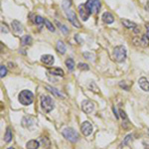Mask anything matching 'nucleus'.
<instances>
[{
  "label": "nucleus",
  "instance_id": "26",
  "mask_svg": "<svg viewBox=\"0 0 149 149\" xmlns=\"http://www.w3.org/2000/svg\"><path fill=\"white\" fill-rule=\"evenodd\" d=\"M132 139H133V137H132L131 134H129V135H127L126 137L124 138V140H123L122 142V145H128L129 143H130V141H132Z\"/></svg>",
  "mask_w": 149,
  "mask_h": 149
},
{
  "label": "nucleus",
  "instance_id": "13",
  "mask_svg": "<svg viewBox=\"0 0 149 149\" xmlns=\"http://www.w3.org/2000/svg\"><path fill=\"white\" fill-rule=\"evenodd\" d=\"M12 29L14 30V32L17 33V34H20V33L23 32V27L21 25V23L17 20L12 21Z\"/></svg>",
  "mask_w": 149,
  "mask_h": 149
},
{
  "label": "nucleus",
  "instance_id": "31",
  "mask_svg": "<svg viewBox=\"0 0 149 149\" xmlns=\"http://www.w3.org/2000/svg\"><path fill=\"white\" fill-rule=\"evenodd\" d=\"M44 21H45V19L42 18L41 16H36V17H35L34 22H35V24H37V25H41Z\"/></svg>",
  "mask_w": 149,
  "mask_h": 149
},
{
  "label": "nucleus",
  "instance_id": "20",
  "mask_svg": "<svg viewBox=\"0 0 149 149\" xmlns=\"http://www.w3.org/2000/svg\"><path fill=\"white\" fill-rule=\"evenodd\" d=\"M57 51L61 54H65L66 53V46L63 43L62 41H58L57 42Z\"/></svg>",
  "mask_w": 149,
  "mask_h": 149
},
{
  "label": "nucleus",
  "instance_id": "9",
  "mask_svg": "<svg viewBox=\"0 0 149 149\" xmlns=\"http://www.w3.org/2000/svg\"><path fill=\"white\" fill-rule=\"evenodd\" d=\"M81 130L85 136H89L91 135L92 132H93V125H92L89 121H85V122L82 123Z\"/></svg>",
  "mask_w": 149,
  "mask_h": 149
},
{
  "label": "nucleus",
  "instance_id": "10",
  "mask_svg": "<svg viewBox=\"0 0 149 149\" xmlns=\"http://www.w3.org/2000/svg\"><path fill=\"white\" fill-rule=\"evenodd\" d=\"M102 19L106 24H112L113 21H114V17H113V15L110 12H104L102 16Z\"/></svg>",
  "mask_w": 149,
  "mask_h": 149
},
{
  "label": "nucleus",
  "instance_id": "12",
  "mask_svg": "<svg viewBox=\"0 0 149 149\" xmlns=\"http://www.w3.org/2000/svg\"><path fill=\"white\" fill-rule=\"evenodd\" d=\"M41 62L45 65H53L55 62V59L52 55H43L41 57Z\"/></svg>",
  "mask_w": 149,
  "mask_h": 149
},
{
  "label": "nucleus",
  "instance_id": "8",
  "mask_svg": "<svg viewBox=\"0 0 149 149\" xmlns=\"http://www.w3.org/2000/svg\"><path fill=\"white\" fill-rule=\"evenodd\" d=\"M79 13L80 15H81L82 19H83L84 21H87L88 19L90 18V16H91V12H90V10L88 9V7L86 6V3L85 4H81V5L79 6Z\"/></svg>",
  "mask_w": 149,
  "mask_h": 149
},
{
  "label": "nucleus",
  "instance_id": "7",
  "mask_svg": "<svg viewBox=\"0 0 149 149\" xmlns=\"http://www.w3.org/2000/svg\"><path fill=\"white\" fill-rule=\"evenodd\" d=\"M82 110H83V112L85 113H87V114L92 113L94 110V102H92L91 100H84V102H82Z\"/></svg>",
  "mask_w": 149,
  "mask_h": 149
},
{
  "label": "nucleus",
  "instance_id": "34",
  "mask_svg": "<svg viewBox=\"0 0 149 149\" xmlns=\"http://www.w3.org/2000/svg\"><path fill=\"white\" fill-rule=\"evenodd\" d=\"M119 86H120V87L122 88V89H124L125 91H128V90H129V88L127 87L126 85H125L124 82H120V83H119Z\"/></svg>",
  "mask_w": 149,
  "mask_h": 149
},
{
  "label": "nucleus",
  "instance_id": "6",
  "mask_svg": "<svg viewBox=\"0 0 149 149\" xmlns=\"http://www.w3.org/2000/svg\"><path fill=\"white\" fill-rule=\"evenodd\" d=\"M66 14H67V16H68L69 21H70L75 27H77V28H81L82 25H81V23L79 22V20H78L77 15H76V13L74 11H72V10H67Z\"/></svg>",
  "mask_w": 149,
  "mask_h": 149
},
{
  "label": "nucleus",
  "instance_id": "1",
  "mask_svg": "<svg viewBox=\"0 0 149 149\" xmlns=\"http://www.w3.org/2000/svg\"><path fill=\"white\" fill-rule=\"evenodd\" d=\"M18 100L23 106H29L34 100V94H33L32 92L28 91V90H24V91L20 92V94H19Z\"/></svg>",
  "mask_w": 149,
  "mask_h": 149
},
{
  "label": "nucleus",
  "instance_id": "27",
  "mask_svg": "<svg viewBox=\"0 0 149 149\" xmlns=\"http://www.w3.org/2000/svg\"><path fill=\"white\" fill-rule=\"evenodd\" d=\"M72 4V0H63V8L66 10H68V8L71 7Z\"/></svg>",
  "mask_w": 149,
  "mask_h": 149
},
{
  "label": "nucleus",
  "instance_id": "37",
  "mask_svg": "<svg viewBox=\"0 0 149 149\" xmlns=\"http://www.w3.org/2000/svg\"><path fill=\"white\" fill-rule=\"evenodd\" d=\"M146 30H147V36L149 37V23L146 24Z\"/></svg>",
  "mask_w": 149,
  "mask_h": 149
},
{
  "label": "nucleus",
  "instance_id": "33",
  "mask_svg": "<svg viewBox=\"0 0 149 149\" xmlns=\"http://www.w3.org/2000/svg\"><path fill=\"white\" fill-rule=\"evenodd\" d=\"M1 32L2 33H8V32H9V30H8L7 26H6L5 24H3V23L1 24Z\"/></svg>",
  "mask_w": 149,
  "mask_h": 149
},
{
  "label": "nucleus",
  "instance_id": "4",
  "mask_svg": "<svg viewBox=\"0 0 149 149\" xmlns=\"http://www.w3.org/2000/svg\"><path fill=\"white\" fill-rule=\"evenodd\" d=\"M41 106L46 112H50L54 110V102L52 98L48 96H43L41 98Z\"/></svg>",
  "mask_w": 149,
  "mask_h": 149
},
{
  "label": "nucleus",
  "instance_id": "23",
  "mask_svg": "<svg viewBox=\"0 0 149 149\" xmlns=\"http://www.w3.org/2000/svg\"><path fill=\"white\" fill-rule=\"evenodd\" d=\"M119 114H120V116L122 117V119H124V122H123L124 124H123V127L127 128V127H128V125H127V124H128V122H129L128 118H127V115L125 114V112H123L122 110H119Z\"/></svg>",
  "mask_w": 149,
  "mask_h": 149
},
{
  "label": "nucleus",
  "instance_id": "18",
  "mask_svg": "<svg viewBox=\"0 0 149 149\" xmlns=\"http://www.w3.org/2000/svg\"><path fill=\"white\" fill-rule=\"evenodd\" d=\"M33 42V39L31 36H29V35H25V36H23L21 38V44H22V46H28V45H31Z\"/></svg>",
  "mask_w": 149,
  "mask_h": 149
},
{
  "label": "nucleus",
  "instance_id": "2",
  "mask_svg": "<svg viewBox=\"0 0 149 149\" xmlns=\"http://www.w3.org/2000/svg\"><path fill=\"white\" fill-rule=\"evenodd\" d=\"M113 59L117 63H122L126 59V49L123 46H117L113 50Z\"/></svg>",
  "mask_w": 149,
  "mask_h": 149
},
{
  "label": "nucleus",
  "instance_id": "15",
  "mask_svg": "<svg viewBox=\"0 0 149 149\" xmlns=\"http://www.w3.org/2000/svg\"><path fill=\"white\" fill-rule=\"evenodd\" d=\"M40 146V143L37 141V140H30L26 143V148L27 149H38Z\"/></svg>",
  "mask_w": 149,
  "mask_h": 149
},
{
  "label": "nucleus",
  "instance_id": "17",
  "mask_svg": "<svg viewBox=\"0 0 149 149\" xmlns=\"http://www.w3.org/2000/svg\"><path fill=\"white\" fill-rule=\"evenodd\" d=\"M33 122H34V120H33L32 117L31 116H25V117H23V119H22V126L29 127V126H31V125L33 124Z\"/></svg>",
  "mask_w": 149,
  "mask_h": 149
},
{
  "label": "nucleus",
  "instance_id": "29",
  "mask_svg": "<svg viewBox=\"0 0 149 149\" xmlns=\"http://www.w3.org/2000/svg\"><path fill=\"white\" fill-rule=\"evenodd\" d=\"M57 24H58V26H59V28L61 29V30L63 31V33L64 34H68L69 33V29H68V27H66L65 25H62V24H60L59 22H56Z\"/></svg>",
  "mask_w": 149,
  "mask_h": 149
},
{
  "label": "nucleus",
  "instance_id": "24",
  "mask_svg": "<svg viewBox=\"0 0 149 149\" xmlns=\"http://www.w3.org/2000/svg\"><path fill=\"white\" fill-rule=\"evenodd\" d=\"M66 66H67V68H68V70L72 72V71L75 69V62H74V60H73V59H71V58L68 59V60L66 61Z\"/></svg>",
  "mask_w": 149,
  "mask_h": 149
},
{
  "label": "nucleus",
  "instance_id": "5",
  "mask_svg": "<svg viewBox=\"0 0 149 149\" xmlns=\"http://www.w3.org/2000/svg\"><path fill=\"white\" fill-rule=\"evenodd\" d=\"M86 6L88 7V9L90 10L91 13L96 14L100 12V9L102 7V3L100 0H88L86 2Z\"/></svg>",
  "mask_w": 149,
  "mask_h": 149
},
{
  "label": "nucleus",
  "instance_id": "22",
  "mask_svg": "<svg viewBox=\"0 0 149 149\" xmlns=\"http://www.w3.org/2000/svg\"><path fill=\"white\" fill-rule=\"evenodd\" d=\"M140 45L142 47H147V46H149V37L147 36V34L143 35L141 37V39H140Z\"/></svg>",
  "mask_w": 149,
  "mask_h": 149
},
{
  "label": "nucleus",
  "instance_id": "16",
  "mask_svg": "<svg viewBox=\"0 0 149 149\" xmlns=\"http://www.w3.org/2000/svg\"><path fill=\"white\" fill-rule=\"evenodd\" d=\"M121 23L123 24V26L126 27V28H128V29H135L136 27H137L136 23L131 22V21L127 20V19H122V20H121Z\"/></svg>",
  "mask_w": 149,
  "mask_h": 149
},
{
  "label": "nucleus",
  "instance_id": "30",
  "mask_svg": "<svg viewBox=\"0 0 149 149\" xmlns=\"http://www.w3.org/2000/svg\"><path fill=\"white\" fill-rule=\"evenodd\" d=\"M6 74H7V69H6L5 66H3V65H2V66L0 67V77L4 78L6 76Z\"/></svg>",
  "mask_w": 149,
  "mask_h": 149
},
{
  "label": "nucleus",
  "instance_id": "19",
  "mask_svg": "<svg viewBox=\"0 0 149 149\" xmlns=\"http://www.w3.org/2000/svg\"><path fill=\"white\" fill-rule=\"evenodd\" d=\"M46 89H47L48 91L51 92L52 94H55L56 96H58V98H65V96L60 93V91H58V90L55 89V88H52V87H49V86H46Z\"/></svg>",
  "mask_w": 149,
  "mask_h": 149
},
{
  "label": "nucleus",
  "instance_id": "14",
  "mask_svg": "<svg viewBox=\"0 0 149 149\" xmlns=\"http://www.w3.org/2000/svg\"><path fill=\"white\" fill-rule=\"evenodd\" d=\"M48 73L49 74H52L54 76H60V77H64L65 73L62 69L60 68H52V69H48Z\"/></svg>",
  "mask_w": 149,
  "mask_h": 149
},
{
  "label": "nucleus",
  "instance_id": "38",
  "mask_svg": "<svg viewBox=\"0 0 149 149\" xmlns=\"http://www.w3.org/2000/svg\"><path fill=\"white\" fill-rule=\"evenodd\" d=\"M8 149H15V148H13V147H9Z\"/></svg>",
  "mask_w": 149,
  "mask_h": 149
},
{
  "label": "nucleus",
  "instance_id": "3",
  "mask_svg": "<svg viewBox=\"0 0 149 149\" xmlns=\"http://www.w3.org/2000/svg\"><path fill=\"white\" fill-rule=\"evenodd\" d=\"M62 133L64 135V137L71 142H78L80 140V135L78 134V132L74 130L73 128H70V127L65 128L62 131Z\"/></svg>",
  "mask_w": 149,
  "mask_h": 149
},
{
  "label": "nucleus",
  "instance_id": "11",
  "mask_svg": "<svg viewBox=\"0 0 149 149\" xmlns=\"http://www.w3.org/2000/svg\"><path fill=\"white\" fill-rule=\"evenodd\" d=\"M138 84H139V87L144 92H149V81L146 78H140Z\"/></svg>",
  "mask_w": 149,
  "mask_h": 149
},
{
  "label": "nucleus",
  "instance_id": "25",
  "mask_svg": "<svg viewBox=\"0 0 149 149\" xmlns=\"http://www.w3.org/2000/svg\"><path fill=\"white\" fill-rule=\"evenodd\" d=\"M44 23H45L46 27H47V29L49 31H51V32H54L55 31V27H54V25L52 24L51 22H50L48 19H45V21H44Z\"/></svg>",
  "mask_w": 149,
  "mask_h": 149
},
{
  "label": "nucleus",
  "instance_id": "32",
  "mask_svg": "<svg viewBox=\"0 0 149 149\" xmlns=\"http://www.w3.org/2000/svg\"><path fill=\"white\" fill-rule=\"evenodd\" d=\"M75 40H76V41H77L79 44H83V43H84V40L82 39L81 37H80L79 34H76V35H75Z\"/></svg>",
  "mask_w": 149,
  "mask_h": 149
},
{
  "label": "nucleus",
  "instance_id": "35",
  "mask_svg": "<svg viewBox=\"0 0 149 149\" xmlns=\"http://www.w3.org/2000/svg\"><path fill=\"white\" fill-rule=\"evenodd\" d=\"M84 57H86L88 60H92V59L94 58V56L92 55V54H90V53H85L84 54Z\"/></svg>",
  "mask_w": 149,
  "mask_h": 149
},
{
  "label": "nucleus",
  "instance_id": "36",
  "mask_svg": "<svg viewBox=\"0 0 149 149\" xmlns=\"http://www.w3.org/2000/svg\"><path fill=\"white\" fill-rule=\"evenodd\" d=\"M143 145H144V148L145 149H149V141H144L143 142Z\"/></svg>",
  "mask_w": 149,
  "mask_h": 149
},
{
  "label": "nucleus",
  "instance_id": "21",
  "mask_svg": "<svg viewBox=\"0 0 149 149\" xmlns=\"http://www.w3.org/2000/svg\"><path fill=\"white\" fill-rule=\"evenodd\" d=\"M12 137H13V134H12V131L10 128L6 129V132L4 134V141L5 142H10L12 140Z\"/></svg>",
  "mask_w": 149,
  "mask_h": 149
},
{
  "label": "nucleus",
  "instance_id": "28",
  "mask_svg": "<svg viewBox=\"0 0 149 149\" xmlns=\"http://www.w3.org/2000/svg\"><path fill=\"white\" fill-rule=\"evenodd\" d=\"M78 68H79L80 70H83V71H89L90 70L89 65L84 64V63H80V64L78 65Z\"/></svg>",
  "mask_w": 149,
  "mask_h": 149
}]
</instances>
